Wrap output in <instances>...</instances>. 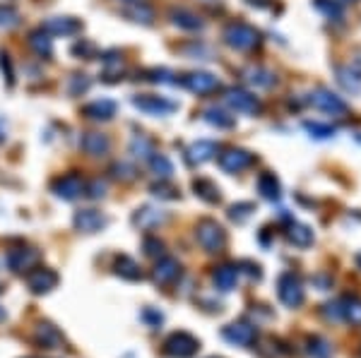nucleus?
I'll use <instances>...</instances> for the list:
<instances>
[{
	"label": "nucleus",
	"instance_id": "f257e3e1",
	"mask_svg": "<svg viewBox=\"0 0 361 358\" xmlns=\"http://www.w3.org/2000/svg\"><path fill=\"white\" fill-rule=\"evenodd\" d=\"M224 44L234 51H253L260 44V34L246 22H232L224 29Z\"/></svg>",
	"mask_w": 361,
	"mask_h": 358
},
{
	"label": "nucleus",
	"instance_id": "f03ea898",
	"mask_svg": "<svg viewBox=\"0 0 361 358\" xmlns=\"http://www.w3.org/2000/svg\"><path fill=\"white\" fill-rule=\"evenodd\" d=\"M195 238L207 252H222L227 248V231L214 219H202L195 226Z\"/></svg>",
	"mask_w": 361,
	"mask_h": 358
},
{
	"label": "nucleus",
	"instance_id": "7ed1b4c3",
	"mask_svg": "<svg viewBox=\"0 0 361 358\" xmlns=\"http://www.w3.org/2000/svg\"><path fill=\"white\" fill-rule=\"evenodd\" d=\"M133 106L147 115H171L179 108V104L166 97H157V94H138L133 97Z\"/></svg>",
	"mask_w": 361,
	"mask_h": 358
},
{
	"label": "nucleus",
	"instance_id": "20e7f679",
	"mask_svg": "<svg viewBox=\"0 0 361 358\" xmlns=\"http://www.w3.org/2000/svg\"><path fill=\"white\" fill-rule=\"evenodd\" d=\"M308 104H311L313 108L323 111V113H330V115H344L347 113V104H344L337 94H332L330 89H326V87L313 89L311 97H308Z\"/></svg>",
	"mask_w": 361,
	"mask_h": 358
},
{
	"label": "nucleus",
	"instance_id": "39448f33",
	"mask_svg": "<svg viewBox=\"0 0 361 358\" xmlns=\"http://www.w3.org/2000/svg\"><path fill=\"white\" fill-rule=\"evenodd\" d=\"M198 339L191 336L188 332H176L164 341V354L171 358H191L198 351Z\"/></svg>",
	"mask_w": 361,
	"mask_h": 358
},
{
	"label": "nucleus",
	"instance_id": "423d86ee",
	"mask_svg": "<svg viewBox=\"0 0 361 358\" xmlns=\"http://www.w3.org/2000/svg\"><path fill=\"white\" fill-rule=\"evenodd\" d=\"M277 293H280V301L289 305V308H296V305L303 303V286L299 277L291 275V272L280 277V282H277Z\"/></svg>",
	"mask_w": 361,
	"mask_h": 358
},
{
	"label": "nucleus",
	"instance_id": "0eeeda50",
	"mask_svg": "<svg viewBox=\"0 0 361 358\" xmlns=\"http://www.w3.org/2000/svg\"><path fill=\"white\" fill-rule=\"evenodd\" d=\"M224 104H227L232 111H236V113H255V111L260 108V101L253 97L250 92H246V89H227V94H224Z\"/></svg>",
	"mask_w": 361,
	"mask_h": 358
},
{
	"label": "nucleus",
	"instance_id": "6e6552de",
	"mask_svg": "<svg viewBox=\"0 0 361 358\" xmlns=\"http://www.w3.org/2000/svg\"><path fill=\"white\" fill-rule=\"evenodd\" d=\"M217 161H219V166H222V171L239 173V171H243V168H248L250 164H253V154L246 149H236V147H232V149H224Z\"/></svg>",
	"mask_w": 361,
	"mask_h": 358
},
{
	"label": "nucleus",
	"instance_id": "1a4fd4ad",
	"mask_svg": "<svg viewBox=\"0 0 361 358\" xmlns=\"http://www.w3.org/2000/svg\"><path fill=\"white\" fill-rule=\"evenodd\" d=\"M54 193L63 200H75L80 195H85V181H82L80 173H67V176H61L54 181Z\"/></svg>",
	"mask_w": 361,
	"mask_h": 358
},
{
	"label": "nucleus",
	"instance_id": "9d476101",
	"mask_svg": "<svg viewBox=\"0 0 361 358\" xmlns=\"http://www.w3.org/2000/svg\"><path fill=\"white\" fill-rule=\"evenodd\" d=\"M27 284L34 293H49L58 284V275L54 270H49V267H36V270H31L27 275Z\"/></svg>",
	"mask_w": 361,
	"mask_h": 358
},
{
	"label": "nucleus",
	"instance_id": "9b49d317",
	"mask_svg": "<svg viewBox=\"0 0 361 358\" xmlns=\"http://www.w3.org/2000/svg\"><path fill=\"white\" fill-rule=\"evenodd\" d=\"M181 84L193 94H210L219 87V80L212 72H191V75L183 77Z\"/></svg>",
	"mask_w": 361,
	"mask_h": 358
},
{
	"label": "nucleus",
	"instance_id": "f8f14e48",
	"mask_svg": "<svg viewBox=\"0 0 361 358\" xmlns=\"http://www.w3.org/2000/svg\"><path fill=\"white\" fill-rule=\"evenodd\" d=\"M49 36H75L82 31V22L75 17H51L44 22V27Z\"/></svg>",
	"mask_w": 361,
	"mask_h": 358
},
{
	"label": "nucleus",
	"instance_id": "ddd939ff",
	"mask_svg": "<svg viewBox=\"0 0 361 358\" xmlns=\"http://www.w3.org/2000/svg\"><path fill=\"white\" fill-rule=\"evenodd\" d=\"M106 224H109L106 217H104L102 212H97V209H80V212L75 214V229L85 231V234H97V231H102Z\"/></svg>",
	"mask_w": 361,
	"mask_h": 358
},
{
	"label": "nucleus",
	"instance_id": "4468645a",
	"mask_svg": "<svg viewBox=\"0 0 361 358\" xmlns=\"http://www.w3.org/2000/svg\"><path fill=\"white\" fill-rule=\"evenodd\" d=\"M116 101H111V99H97V101L82 106V115L92 120H111L116 115Z\"/></svg>",
	"mask_w": 361,
	"mask_h": 358
},
{
	"label": "nucleus",
	"instance_id": "2eb2a0df",
	"mask_svg": "<svg viewBox=\"0 0 361 358\" xmlns=\"http://www.w3.org/2000/svg\"><path fill=\"white\" fill-rule=\"evenodd\" d=\"M80 147H82V152L90 156H106L109 149H111V140L102 133H85Z\"/></svg>",
	"mask_w": 361,
	"mask_h": 358
},
{
	"label": "nucleus",
	"instance_id": "dca6fc26",
	"mask_svg": "<svg viewBox=\"0 0 361 358\" xmlns=\"http://www.w3.org/2000/svg\"><path fill=\"white\" fill-rule=\"evenodd\" d=\"M337 82L342 84L347 92L357 94L361 92V63H354V65H342L337 67Z\"/></svg>",
	"mask_w": 361,
	"mask_h": 358
},
{
	"label": "nucleus",
	"instance_id": "f3484780",
	"mask_svg": "<svg viewBox=\"0 0 361 358\" xmlns=\"http://www.w3.org/2000/svg\"><path fill=\"white\" fill-rule=\"evenodd\" d=\"M39 260V252L31 250V248H17V250H10L8 252V267L13 272H24L29 270L34 262Z\"/></svg>",
	"mask_w": 361,
	"mask_h": 358
},
{
	"label": "nucleus",
	"instance_id": "a211bd4d",
	"mask_svg": "<svg viewBox=\"0 0 361 358\" xmlns=\"http://www.w3.org/2000/svg\"><path fill=\"white\" fill-rule=\"evenodd\" d=\"M181 277V265L174 260V257H161L154 267V279L159 284H171Z\"/></svg>",
	"mask_w": 361,
	"mask_h": 358
},
{
	"label": "nucleus",
	"instance_id": "6ab92c4d",
	"mask_svg": "<svg viewBox=\"0 0 361 358\" xmlns=\"http://www.w3.org/2000/svg\"><path fill=\"white\" fill-rule=\"evenodd\" d=\"M224 339L246 346V344H250V341L255 339V327H250L248 323H234V325H229V327L224 329Z\"/></svg>",
	"mask_w": 361,
	"mask_h": 358
},
{
	"label": "nucleus",
	"instance_id": "aec40b11",
	"mask_svg": "<svg viewBox=\"0 0 361 358\" xmlns=\"http://www.w3.org/2000/svg\"><path fill=\"white\" fill-rule=\"evenodd\" d=\"M214 154H217V145L210 140H200L188 147V161H191V164H205Z\"/></svg>",
	"mask_w": 361,
	"mask_h": 358
},
{
	"label": "nucleus",
	"instance_id": "412c9836",
	"mask_svg": "<svg viewBox=\"0 0 361 358\" xmlns=\"http://www.w3.org/2000/svg\"><path fill=\"white\" fill-rule=\"evenodd\" d=\"M243 77H246V82L253 84V87H258V89H270L272 84L277 82L275 72L268 70V67H255V65H250L248 70L243 72Z\"/></svg>",
	"mask_w": 361,
	"mask_h": 358
},
{
	"label": "nucleus",
	"instance_id": "4be33fe9",
	"mask_svg": "<svg viewBox=\"0 0 361 358\" xmlns=\"http://www.w3.org/2000/svg\"><path fill=\"white\" fill-rule=\"evenodd\" d=\"M258 193L263 195L265 200H270V202H277V200L282 197V188H280V181L275 178V173H260Z\"/></svg>",
	"mask_w": 361,
	"mask_h": 358
},
{
	"label": "nucleus",
	"instance_id": "5701e85b",
	"mask_svg": "<svg viewBox=\"0 0 361 358\" xmlns=\"http://www.w3.org/2000/svg\"><path fill=\"white\" fill-rule=\"evenodd\" d=\"M236 279H239L236 265H222L214 272V284H217L222 291H232V288L236 286Z\"/></svg>",
	"mask_w": 361,
	"mask_h": 358
},
{
	"label": "nucleus",
	"instance_id": "b1692460",
	"mask_svg": "<svg viewBox=\"0 0 361 358\" xmlns=\"http://www.w3.org/2000/svg\"><path fill=\"white\" fill-rule=\"evenodd\" d=\"M171 19H174L176 27L181 29H188V31H195V29H202V19L198 17L195 13H191V10H171Z\"/></svg>",
	"mask_w": 361,
	"mask_h": 358
},
{
	"label": "nucleus",
	"instance_id": "393cba45",
	"mask_svg": "<svg viewBox=\"0 0 361 358\" xmlns=\"http://www.w3.org/2000/svg\"><path fill=\"white\" fill-rule=\"evenodd\" d=\"M36 341L44 344L46 349H58L63 344V336L54 325H39V327H36Z\"/></svg>",
	"mask_w": 361,
	"mask_h": 358
},
{
	"label": "nucleus",
	"instance_id": "a878e982",
	"mask_svg": "<svg viewBox=\"0 0 361 358\" xmlns=\"http://www.w3.org/2000/svg\"><path fill=\"white\" fill-rule=\"evenodd\" d=\"M29 46L36 51V56H41V58H49L51 54H54V44H51L49 34H46L44 29L31 31V34H29Z\"/></svg>",
	"mask_w": 361,
	"mask_h": 358
},
{
	"label": "nucleus",
	"instance_id": "bb28decb",
	"mask_svg": "<svg viewBox=\"0 0 361 358\" xmlns=\"http://www.w3.org/2000/svg\"><path fill=\"white\" fill-rule=\"evenodd\" d=\"M133 221L140 226V229H152V226H159L161 221H164V214H159V209H154V207H143V209H138V214L133 217Z\"/></svg>",
	"mask_w": 361,
	"mask_h": 358
},
{
	"label": "nucleus",
	"instance_id": "cd10ccee",
	"mask_svg": "<svg viewBox=\"0 0 361 358\" xmlns=\"http://www.w3.org/2000/svg\"><path fill=\"white\" fill-rule=\"evenodd\" d=\"M116 275H120L123 279H130V282H138V279H143L140 265L133 260V257H128V255L118 257V262H116Z\"/></svg>",
	"mask_w": 361,
	"mask_h": 358
},
{
	"label": "nucleus",
	"instance_id": "c85d7f7f",
	"mask_svg": "<svg viewBox=\"0 0 361 358\" xmlns=\"http://www.w3.org/2000/svg\"><path fill=\"white\" fill-rule=\"evenodd\" d=\"M193 190H195L198 197L205 200V202H219V188L214 186L212 181H207V178L193 181Z\"/></svg>",
	"mask_w": 361,
	"mask_h": 358
},
{
	"label": "nucleus",
	"instance_id": "c756f323",
	"mask_svg": "<svg viewBox=\"0 0 361 358\" xmlns=\"http://www.w3.org/2000/svg\"><path fill=\"white\" fill-rule=\"evenodd\" d=\"M150 168L154 176H159L161 181H166V178L174 176V164H171L169 159H166L164 154H152L150 156Z\"/></svg>",
	"mask_w": 361,
	"mask_h": 358
},
{
	"label": "nucleus",
	"instance_id": "7c9ffc66",
	"mask_svg": "<svg viewBox=\"0 0 361 358\" xmlns=\"http://www.w3.org/2000/svg\"><path fill=\"white\" fill-rule=\"evenodd\" d=\"M289 241L294 245H299V248H306V245L313 243V231L308 229V226H303V224H291Z\"/></svg>",
	"mask_w": 361,
	"mask_h": 358
},
{
	"label": "nucleus",
	"instance_id": "2f4dec72",
	"mask_svg": "<svg viewBox=\"0 0 361 358\" xmlns=\"http://www.w3.org/2000/svg\"><path fill=\"white\" fill-rule=\"evenodd\" d=\"M130 154H133L135 159H150V156L154 154V147H152V142L145 138V135H138V138L130 142Z\"/></svg>",
	"mask_w": 361,
	"mask_h": 358
},
{
	"label": "nucleus",
	"instance_id": "473e14b6",
	"mask_svg": "<svg viewBox=\"0 0 361 358\" xmlns=\"http://www.w3.org/2000/svg\"><path fill=\"white\" fill-rule=\"evenodd\" d=\"M342 318L354 325H361V301L359 298H344L342 303Z\"/></svg>",
	"mask_w": 361,
	"mask_h": 358
},
{
	"label": "nucleus",
	"instance_id": "72a5a7b5",
	"mask_svg": "<svg viewBox=\"0 0 361 358\" xmlns=\"http://www.w3.org/2000/svg\"><path fill=\"white\" fill-rule=\"evenodd\" d=\"M205 120L210 125H217V128H232L234 125L232 115H227L224 111H219V108H207L205 111Z\"/></svg>",
	"mask_w": 361,
	"mask_h": 358
},
{
	"label": "nucleus",
	"instance_id": "f704fd0d",
	"mask_svg": "<svg viewBox=\"0 0 361 358\" xmlns=\"http://www.w3.org/2000/svg\"><path fill=\"white\" fill-rule=\"evenodd\" d=\"M19 24V13L13 5H0V29H13Z\"/></svg>",
	"mask_w": 361,
	"mask_h": 358
},
{
	"label": "nucleus",
	"instance_id": "c9c22d12",
	"mask_svg": "<svg viewBox=\"0 0 361 358\" xmlns=\"http://www.w3.org/2000/svg\"><path fill=\"white\" fill-rule=\"evenodd\" d=\"M125 15H128V17H133L135 22H143V24H150L152 17H154V15H152V10L145 3H135L130 10H125Z\"/></svg>",
	"mask_w": 361,
	"mask_h": 358
},
{
	"label": "nucleus",
	"instance_id": "e433bc0d",
	"mask_svg": "<svg viewBox=\"0 0 361 358\" xmlns=\"http://www.w3.org/2000/svg\"><path fill=\"white\" fill-rule=\"evenodd\" d=\"M303 128L311 133V138H316V140H328V138H332L335 135V130L330 128V125H323V123H303Z\"/></svg>",
	"mask_w": 361,
	"mask_h": 358
},
{
	"label": "nucleus",
	"instance_id": "4c0bfd02",
	"mask_svg": "<svg viewBox=\"0 0 361 358\" xmlns=\"http://www.w3.org/2000/svg\"><path fill=\"white\" fill-rule=\"evenodd\" d=\"M253 204L250 202H241V204H234L232 212H229V217H232L234 221H246L250 217V212H253Z\"/></svg>",
	"mask_w": 361,
	"mask_h": 358
},
{
	"label": "nucleus",
	"instance_id": "58836bf2",
	"mask_svg": "<svg viewBox=\"0 0 361 358\" xmlns=\"http://www.w3.org/2000/svg\"><path fill=\"white\" fill-rule=\"evenodd\" d=\"M152 195H157V197H161V200H176L179 197V190L166 186V183H157V186H152Z\"/></svg>",
	"mask_w": 361,
	"mask_h": 358
},
{
	"label": "nucleus",
	"instance_id": "ea45409f",
	"mask_svg": "<svg viewBox=\"0 0 361 358\" xmlns=\"http://www.w3.org/2000/svg\"><path fill=\"white\" fill-rule=\"evenodd\" d=\"M0 70H3L5 77H8V84H15V67H13V60H10V56L5 54V51H0Z\"/></svg>",
	"mask_w": 361,
	"mask_h": 358
},
{
	"label": "nucleus",
	"instance_id": "a19ab883",
	"mask_svg": "<svg viewBox=\"0 0 361 358\" xmlns=\"http://www.w3.org/2000/svg\"><path fill=\"white\" fill-rule=\"evenodd\" d=\"M145 252L150 257H164V243L157 238H145Z\"/></svg>",
	"mask_w": 361,
	"mask_h": 358
},
{
	"label": "nucleus",
	"instance_id": "79ce46f5",
	"mask_svg": "<svg viewBox=\"0 0 361 358\" xmlns=\"http://www.w3.org/2000/svg\"><path fill=\"white\" fill-rule=\"evenodd\" d=\"M90 89V80H87V75H75L72 77V84H70V94H82Z\"/></svg>",
	"mask_w": 361,
	"mask_h": 358
},
{
	"label": "nucleus",
	"instance_id": "37998d69",
	"mask_svg": "<svg viewBox=\"0 0 361 358\" xmlns=\"http://www.w3.org/2000/svg\"><path fill=\"white\" fill-rule=\"evenodd\" d=\"M318 8H321L323 13L328 15V17H339V15H342V8H339V5L326 3V0H318Z\"/></svg>",
	"mask_w": 361,
	"mask_h": 358
},
{
	"label": "nucleus",
	"instance_id": "c03bdc74",
	"mask_svg": "<svg viewBox=\"0 0 361 358\" xmlns=\"http://www.w3.org/2000/svg\"><path fill=\"white\" fill-rule=\"evenodd\" d=\"M104 190H106V186H104L102 181H94L90 186H85V195H90V197H104Z\"/></svg>",
	"mask_w": 361,
	"mask_h": 358
},
{
	"label": "nucleus",
	"instance_id": "a18cd8bd",
	"mask_svg": "<svg viewBox=\"0 0 361 358\" xmlns=\"http://www.w3.org/2000/svg\"><path fill=\"white\" fill-rule=\"evenodd\" d=\"M311 351L313 356H326L328 351H330V346H328V341H323V339H311Z\"/></svg>",
	"mask_w": 361,
	"mask_h": 358
},
{
	"label": "nucleus",
	"instance_id": "49530a36",
	"mask_svg": "<svg viewBox=\"0 0 361 358\" xmlns=\"http://www.w3.org/2000/svg\"><path fill=\"white\" fill-rule=\"evenodd\" d=\"M72 54L75 56H87L90 58L94 54V44H90V41H80V44L72 46Z\"/></svg>",
	"mask_w": 361,
	"mask_h": 358
},
{
	"label": "nucleus",
	"instance_id": "de8ad7c7",
	"mask_svg": "<svg viewBox=\"0 0 361 358\" xmlns=\"http://www.w3.org/2000/svg\"><path fill=\"white\" fill-rule=\"evenodd\" d=\"M113 176H116V178H125V181H130V178L135 176V173H133V168H130V166H125V164H116V166H113Z\"/></svg>",
	"mask_w": 361,
	"mask_h": 358
},
{
	"label": "nucleus",
	"instance_id": "09e8293b",
	"mask_svg": "<svg viewBox=\"0 0 361 358\" xmlns=\"http://www.w3.org/2000/svg\"><path fill=\"white\" fill-rule=\"evenodd\" d=\"M143 318L147 320V323L154 325V327H159V325H161V320H164V318H161V313H154V310H145V313H143Z\"/></svg>",
	"mask_w": 361,
	"mask_h": 358
},
{
	"label": "nucleus",
	"instance_id": "8fccbe9b",
	"mask_svg": "<svg viewBox=\"0 0 361 358\" xmlns=\"http://www.w3.org/2000/svg\"><path fill=\"white\" fill-rule=\"evenodd\" d=\"M3 318H5V310H3V308H0V320H3Z\"/></svg>",
	"mask_w": 361,
	"mask_h": 358
},
{
	"label": "nucleus",
	"instance_id": "3c124183",
	"mask_svg": "<svg viewBox=\"0 0 361 358\" xmlns=\"http://www.w3.org/2000/svg\"><path fill=\"white\" fill-rule=\"evenodd\" d=\"M359 265H361V257H359Z\"/></svg>",
	"mask_w": 361,
	"mask_h": 358
}]
</instances>
